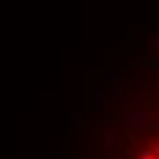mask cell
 I'll return each instance as SVG.
<instances>
[{"label": "cell", "mask_w": 159, "mask_h": 159, "mask_svg": "<svg viewBox=\"0 0 159 159\" xmlns=\"http://www.w3.org/2000/svg\"><path fill=\"white\" fill-rule=\"evenodd\" d=\"M85 159H159V39L85 121Z\"/></svg>", "instance_id": "obj_1"}]
</instances>
